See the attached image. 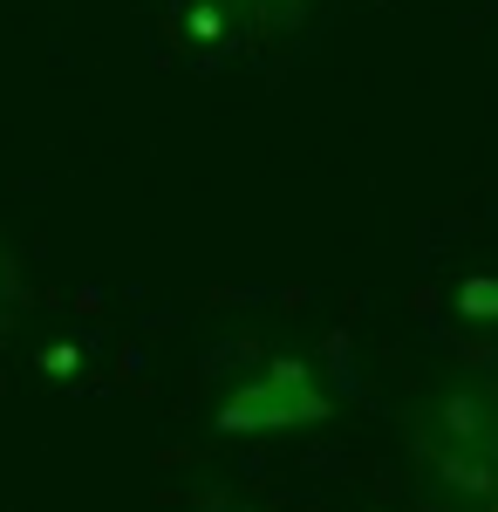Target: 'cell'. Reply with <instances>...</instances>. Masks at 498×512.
I'll return each instance as SVG.
<instances>
[{
	"label": "cell",
	"mask_w": 498,
	"mask_h": 512,
	"mask_svg": "<svg viewBox=\"0 0 498 512\" xmlns=\"http://www.w3.org/2000/svg\"><path fill=\"white\" fill-rule=\"evenodd\" d=\"M328 417V396L307 376V362H273L260 383H246L239 396H226L219 424L226 431H301V424H321Z\"/></svg>",
	"instance_id": "1"
}]
</instances>
